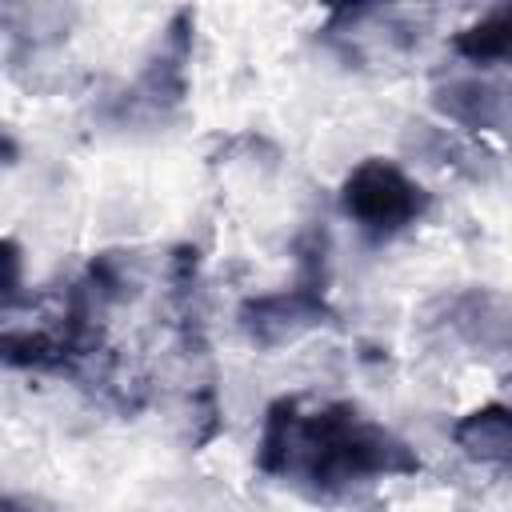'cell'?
Returning a JSON list of instances; mask_svg holds the SVG:
<instances>
[{
	"label": "cell",
	"mask_w": 512,
	"mask_h": 512,
	"mask_svg": "<svg viewBox=\"0 0 512 512\" xmlns=\"http://www.w3.org/2000/svg\"><path fill=\"white\" fill-rule=\"evenodd\" d=\"M408 184L396 176V172H388V168H368V172H360V180H356V192H352V208L360 212V216H368V220H392V216H400L404 208H408Z\"/></svg>",
	"instance_id": "6da1fadb"
},
{
	"label": "cell",
	"mask_w": 512,
	"mask_h": 512,
	"mask_svg": "<svg viewBox=\"0 0 512 512\" xmlns=\"http://www.w3.org/2000/svg\"><path fill=\"white\" fill-rule=\"evenodd\" d=\"M460 436H464V444H468L472 452H480V456H500V452L512 448V420H504V416H480V420H472V428H464Z\"/></svg>",
	"instance_id": "7a4b0ae2"
}]
</instances>
